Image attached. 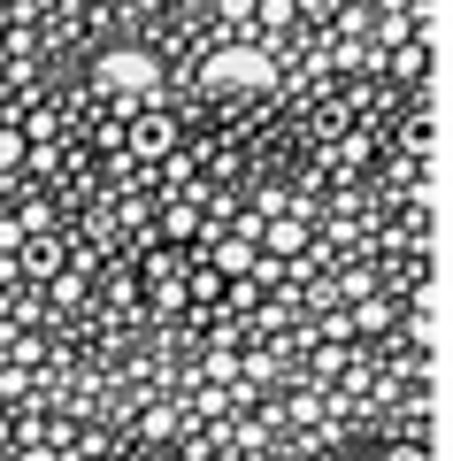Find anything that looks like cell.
Segmentation results:
<instances>
[{
	"mask_svg": "<svg viewBox=\"0 0 453 461\" xmlns=\"http://www.w3.org/2000/svg\"><path fill=\"white\" fill-rule=\"evenodd\" d=\"M200 85H208V93H269V85H276V54H261V47H215L208 62H200Z\"/></svg>",
	"mask_w": 453,
	"mask_h": 461,
	"instance_id": "cell-1",
	"label": "cell"
},
{
	"mask_svg": "<svg viewBox=\"0 0 453 461\" xmlns=\"http://www.w3.org/2000/svg\"><path fill=\"white\" fill-rule=\"evenodd\" d=\"M93 85H108V93H154V85H162V62L146 47H108L93 62Z\"/></svg>",
	"mask_w": 453,
	"mask_h": 461,
	"instance_id": "cell-2",
	"label": "cell"
},
{
	"mask_svg": "<svg viewBox=\"0 0 453 461\" xmlns=\"http://www.w3.org/2000/svg\"><path fill=\"white\" fill-rule=\"evenodd\" d=\"M254 239H208V269L215 277H254Z\"/></svg>",
	"mask_w": 453,
	"mask_h": 461,
	"instance_id": "cell-3",
	"label": "cell"
},
{
	"mask_svg": "<svg viewBox=\"0 0 453 461\" xmlns=\"http://www.w3.org/2000/svg\"><path fill=\"white\" fill-rule=\"evenodd\" d=\"M16 262L32 269V277H62V247H54V239H23Z\"/></svg>",
	"mask_w": 453,
	"mask_h": 461,
	"instance_id": "cell-4",
	"label": "cell"
},
{
	"mask_svg": "<svg viewBox=\"0 0 453 461\" xmlns=\"http://www.w3.org/2000/svg\"><path fill=\"white\" fill-rule=\"evenodd\" d=\"M269 247H276V254H300V247H308V230H300V215H285V223L269 230Z\"/></svg>",
	"mask_w": 453,
	"mask_h": 461,
	"instance_id": "cell-5",
	"label": "cell"
},
{
	"mask_svg": "<svg viewBox=\"0 0 453 461\" xmlns=\"http://www.w3.org/2000/svg\"><path fill=\"white\" fill-rule=\"evenodd\" d=\"M254 16H261V23H269V32H285V23H292V16H300V8H292V0H254Z\"/></svg>",
	"mask_w": 453,
	"mask_h": 461,
	"instance_id": "cell-6",
	"label": "cell"
},
{
	"mask_svg": "<svg viewBox=\"0 0 453 461\" xmlns=\"http://www.w3.org/2000/svg\"><path fill=\"white\" fill-rule=\"evenodd\" d=\"M23 154H32V139H23V131H16V123H8V131H0V169H16V162H23Z\"/></svg>",
	"mask_w": 453,
	"mask_h": 461,
	"instance_id": "cell-7",
	"label": "cell"
},
{
	"mask_svg": "<svg viewBox=\"0 0 453 461\" xmlns=\"http://www.w3.org/2000/svg\"><path fill=\"white\" fill-rule=\"evenodd\" d=\"M177 308H185V285L162 277V285H154V315H177Z\"/></svg>",
	"mask_w": 453,
	"mask_h": 461,
	"instance_id": "cell-8",
	"label": "cell"
},
{
	"mask_svg": "<svg viewBox=\"0 0 453 461\" xmlns=\"http://www.w3.org/2000/svg\"><path fill=\"white\" fill-rule=\"evenodd\" d=\"M139 154H169V123H162V115H154V123L139 131Z\"/></svg>",
	"mask_w": 453,
	"mask_h": 461,
	"instance_id": "cell-9",
	"label": "cell"
},
{
	"mask_svg": "<svg viewBox=\"0 0 453 461\" xmlns=\"http://www.w3.org/2000/svg\"><path fill=\"white\" fill-rule=\"evenodd\" d=\"M23 239H32V230H23V223H0V254H16Z\"/></svg>",
	"mask_w": 453,
	"mask_h": 461,
	"instance_id": "cell-10",
	"label": "cell"
},
{
	"mask_svg": "<svg viewBox=\"0 0 453 461\" xmlns=\"http://www.w3.org/2000/svg\"><path fill=\"white\" fill-rule=\"evenodd\" d=\"M300 16H331V8H346V0H292Z\"/></svg>",
	"mask_w": 453,
	"mask_h": 461,
	"instance_id": "cell-11",
	"label": "cell"
},
{
	"mask_svg": "<svg viewBox=\"0 0 453 461\" xmlns=\"http://www.w3.org/2000/svg\"><path fill=\"white\" fill-rule=\"evenodd\" d=\"M16 461H62V454H54V446H39V438H32V446H23Z\"/></svg>",
	"mask_w": 453,
	"mask_h": 461,
	"instance_id": "cell-12",
	"label": "cell"
},
{
	"mask_svg": "<svg viewBox=\"0 0 453 461\" xmlns=\"http://www.w3.org/2000/svg\"><path fill=\"white\" fill-rule=\"evenodd\" d=\"M223 16H231V23H246V16H254V0H223Z\"/></svg>",
	"mask_w": 453,
	"mask_h": 461,
	"instance_id": "cell-13",
	"label": "cell"
},
{
	"mask_svg": "<svg viewBox=\"0 0 453 461\" xmlns=\"http://www.w3.org/2000/svg\"><path fill=\"white\" fill-rule=\"evenodd\" d=\"M385 461H422V446H392V454Z\"/></svg>",
	"mask_w": 453,
	"mask_h": 461,
	"instance_id": "cell-14",
	"label": "cell"
},
{
	"mask_svg": "<svg viewBox=\"0 0 453 461\" xmlns=\"http://www.w3.org/2000/svg\"><path fill=\"white\" fill-rule=\"evenodd\" d=\"M8 438H16V430H8V415H0V446H8Z\"/></svg>",
	"mask_w": 453,
	"mask_h": 461,
	"instance_id": "cell-15",
	"label": "cell"
}]
</instances>
